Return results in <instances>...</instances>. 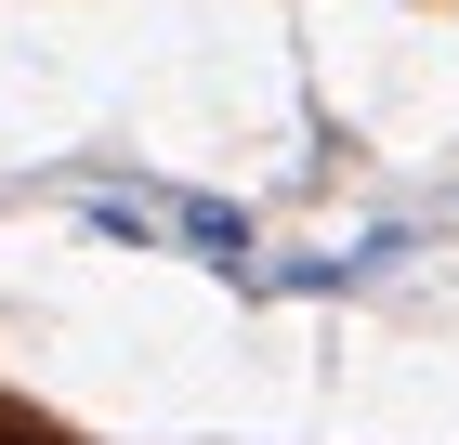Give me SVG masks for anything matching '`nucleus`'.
Masks as SVG:
<instances>
[{
  "instance_id": "1",
  "label": "nucleus",
  "mask_w": 459,
  "mask_h": 445,
  "mask_svg": "<svg viewBox=\"0 0 459 445\" xmlns=\"http://www.w3.org/2000/svg\"><path fill=\"white\" fill-rule=\"evenodd\" d=\"M171 249H184V262H211V275H249V210H223V197H171Z\"/></svg>"
}]
</instances>
